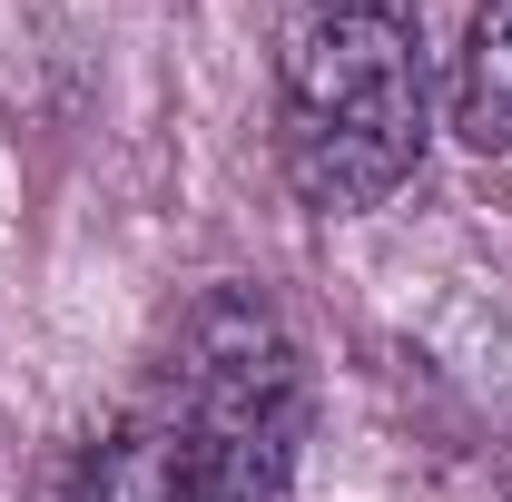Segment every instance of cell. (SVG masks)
Returning <instances> with one entry per match:
<instances>
[{
	"label": "cell",
	"instance_id": "1",
	"mask_svg": "<svg viewBox=\"0 0 512 502\" xmlns=\"http://www.w3.org/2000/svg\"><path fill=\"white\" fill-rule=\"evenodd\" d=\"M434 128L414 0H286L276 20V158L316 217H365L414 178Z\"/></svg>",
	"mask_w": 512,
	"mask_h": 502
},
{
	"label": "cell",
	"instance_id": "2",
	"mask_svg": "<svg viewBox=\"0 0 512 502\" xmlns=\"http://www.w3.org/2000/svg\"><path fill=\"white\" fill-rule=\"evenodd\" d=\"M158 404L178 424V483L168 502H296V443H306V355L266 296L217 286L197 296Z\"/></svg>",
	"mask_w": 512,
	"mask_h": 502
},
{
	"label": "cell",
	"instance_id": "3",
	"mask_svg": "<svg viewBox=\"0 0 512 502\" xmlns=\"http://www.w3.org/2000/svg\"><path fill=\"white\" fill-rule=\"evenodd\" d=\"M168 483H178V424L158 394L99 424L69 463V502H168Z\"/></svg>",
	"mask_w": 512,
	"mask_h": 502
},
{
	"label": "cell",
	"instance_id": "4",
	"mask_svg": "<svg viewBox=\"0 0 512 502\" xmlns=\"http://www.w3.org/2000/svg\"><path fill=\"white\" fill-rule=\"evenodd\" d=\"M453 128L473 148L512 158V0H483L473 30H463V60H453Z\"/></svg>",
	"mask_w": 512,
	"mask_h": 502
}]
</instances>
